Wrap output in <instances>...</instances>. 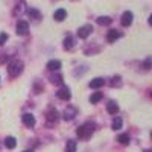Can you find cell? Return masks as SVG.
Instances as JSON below:
<instances>
[{
  "label": "cell",
  "instance_id": "obj_1",
  "mask_svg": "<svg viewBox=\"0 0 152 152\" xmlns=\"http://www.w3.org/2000/svg\"><path fill=\"white\" fill-rule=\"evenodd\" d=\"M21 72H23V62H21V61L15 59V61L9 62V66H8V73H9V76L15 78V76H18Z\"/></svg>",
  "mask_w": 152,
  "mask_h": 152
},
{
  "label": "cell",
  "instance_id": "obj_2",
  "mask_svg": "<svg viewBox=\"0 0 152 152\" xmlns=\"http://www.w3.org/2000/svg\"><path fill=\"white\" fill-rule=\"evenodd\" d=\"M94 131V125L93 123H87L84 126H79L78 129H76V134H78L79 138H88Z\"/></svg>",
  "mask_w": 152,
  "mask_h": 152
},
{
  "label": "cell",
  "instance_id": "obj_3",
  "mask_svg": "<svg viewBox=\"0 0 152 152\" xmlns=\"http://www.w3.org/2000/svg\"><path fill=\"white\" fill-rule=\"evenodd\" d=\"M15 32L18 34V35H26L28 34V31H29V24H28V21H24V20H20L18 23H17V26H15Z\"/></svg>",
  "mask_w": 152,
  "mask_h": 152
},
{
  "label": "cell",
  "instance_id": "obj_4",
  "mask_svg": "<svg viewBox=\"0 0 152 152\" xmlns=\"http://www.w3.org/2000/svg\"><path fill=\"white\" fill-rule=\"evenodd\" d=\"M91 32H93L91 24H85V26H82V28L78 29V37H79V38H87Z\"/></svg>",
  "mask_w": 152,
  "mask_h": 152
},
{
  "label": "cell",
  "instance_id": "obj_5",
  "mask_svg": "<svg viewBox=\"0 0 152 152\" xmlns=\"http://www.w3.org/2000/svg\"><path fill=\"white\" fill-rule=\"evenodd\" d=\"M56 96L61 99V100H69L70 97H72V93H70V90L67 87H62V88H59V90L56 91Z\"/></svg>",
  "mask_w": 152,
  "mask_h": 152
},
{
  "label": "cell",
  "instance_id": "obj_6",
  "mask_svg": "<svg viewBox=\"0 0 152 152\" xmlns=\"http://www.w3.org/2000/svg\"><path fill=\"white\" fill-rule=\"evenodd\" d=\"M132 18H134L132 12L131 11H125L122 14V24L123 26H129V24L132 23Z\"/></svg>",
  "mask_w": 152,
  "mask_h": 152
},
{
  "label": "cell",
  "instance_id": "obj_7",
  "mask_svg": "<svg viewBox=\"0 0 152 152\" xmlns=\"http://www.w3.org/2000/svg\"><path fill=\"white\" fill-rule=\"evenodd\" d=\"M23 123L28 126V128H34L35 126V117L32 116V114L26 113V114H23Z\"/></svg>",
  "mask_w": 152,
  "mask_h": 152
},
{
  "label": "cell",
  "instance_id": "obj_8",
  "mask_svg": "<svg viewBox=\"0 0 152 152\" xmlns=\"http://www.w3.org/2000/svg\"><path fill=\"white\" fill-rule=\"evenodd\" d=\"M47 69H49L50 72L59 70V69H61V61H58V59H50V61L47 62Z\"/></svg>",
  "mask_w": 152,
  "mask_h": 152
},
{
  "label": "cell",
  "instance_id": "obj_9",
  "mask_svg": "<svg viewBox=\"0 0 152 152\" xmlns=\"http://www.w3.org/2000/svg\"><path fill=\"white\" fill-rule=\"evenodd\" d=\"M107 111H108L110 114H113V116H116V114L119 113V105L114 102V100H110L108 105H107Z\"/></svg>",
  "mask_w": 152,
  "mask_h": 152
},
{
  "label": "cell",
  "instance_id": "obj_10",
  "mask_svg": "<svg viewBox=\"0 0 152 152\" xmlns=\"http://www.w3.org/2000/svg\"><path fill=\"white\" fill-rule=\"evenodd\" d=\"M66 17H67V12H66V9H62V8L56 9V11H55V14H53V18H55L56 21H62Z\"/></svg>",
  "mask_w": 152,
  "mask_h": 152
},
{
  "label": "cell",
  "instance_id": "obj_11",
  "mask_svg": "<svg viewBox=\"0 0 152 152\" xmlns=\"http://www.w3.org/2000/svg\"><path fill=\"white\" fill-rule=\"evenodd\" d=\"M28 15H29L34 21H40V18H41V12H40V11H37V9H34V8H31V9H28Z\"/></svg>",
  "mask_w": 152,
  "mask_h": 152
},
{
  "label": "cell",
  "instance_id": "obj_12",
  "mask_svg": "<svg viewBox=\"0 0 152 152\" xmlns=\"http://www.w3.org/2000/svg\"><path fill=\"white\" fill-rule=\"evenodd\" d=\"M117 38H120V32L116 31V29H111V31L108 32V35H107V40H108L110 43H114Z\"/></svg>",
  "mask_w": 152,
  "mask_h": 152
},
{
  "label": "cell",
  "instance_id": "obj_13",
  "mask_svg": "<svg viewBox=\"0 0 152 152\" xmlns=\"http://www.w3.org/2000/svg\"><path fill=\"white\" fill-rule=\"evenodd\" d=\"M76 113H78V111H76V108L69 107V108L64 111V119H66V120H72V119L76 116Z\"/></svg>",
  "mask_w": 152,
  "mask_h": 152
},
{
  "label": "cell",
  "instance_id": "obj_14",
  "mask_svg": "<svg viewBox=\"0 0 152 152\" xmlns=\"http://www.w3.org/2000/svg\"><path fill=\"white\" fill-rule=\"evenodd\" d=\"M5 146L8 148V149H14L15 146H17V140L14 137H6L5 138Z\"/></svg>",
  "mask_w": 152,
  "mask_h": 152
},
{
  "label": "cell",
  "instance_id": "obj_15",
  "mask_svg": "<svg viewBox=\"0 0 152 152\" xmlns=\"http://www.w3.org/2000/svg\"><path fill=\"white\" fill-rule=\"evenodd\" d=\"M104 84H105V81L102 78H96V79H91L90 81V87L91 88H100Z\"/></svg>",
  "mask_w": 152,
  "mask_h": 152
},
{
  "label": "cell",
  "instance_id": "obj_16",
  "mask_svg": "<svg viewBox=\"0 0 152 152\" xmlns=\"http://www.w3.org/2000/svg\"><path fill=\"white\" fill-rule=\"evenodd\" d=\"M58 116H59V114H58L56 110H50V111L47 113V120H49V122H56V120H58Z\"/></svg>",
  "mask_w": 152,
  "mask_h": 152
},
{
  "label": "cell",
  "instance_id": "obj_17",
  "mask_svg": "<svg viewBox=\"0 0 152 152\" xmlns=\"http://www.w3.org/2000/svg\"><path fill=\"white\" fill-rule=\"evenodd\" d=\"M102 97H104L102 93H100V91H96V93H93V94L90 96V102H91V104H97Z\"/></svg>",
  "mask_w": 152,
  "mask_h": 152
},
{
  "label": "cell",
  "instance_id": "obj_18",
  "mask_svg": "<svg viewBox=\"0 0 152 152\" xmlns=\"http://www.w3.org/2000/svg\"><path fill=\"white\" fill-rule=\"evenodd\" d=\"M113 23V18L110 17H99L97 18V24H100V26H107V24H111Z\"/></svg>",
  "mask_w": 152,
  "mask_h": 152
},
{
  "label": "cell",
  "instance_id": "obj_19",
  "mask_svg": "<svg viewBox=\"0 0 152 152\" xmlns=\"http://www.w3.org/2000/svg\"><path fill=\"white\" fill-rule=\"evenodd\" d=\"M117 142H119L120 145H128V143H129V135H128V134H120V135L117 137Z\"/></svg>",
  "mask_w": 152,
  "mask_h": 152
},
{
  "label": "cell",
  "instance_id": "obj_20",
  "mask_svg": "<svg viewBox=\"0 0 152 152\" xmlns=\"http://www.w3.org/2000/svg\"><path fill=\"white\" fill-rule=\"evenodd\" d=\"M66 152H76V142L75 140H69L66 145Z\"/></svg>",
  "mask_w": 152,
  "mask_h": 152
},
{
  "label": "cell",
  "instance_id": "obj_21",
  "mask_svg": "<svg viewBox=\"0 0 152 152\" xmlns=\"http://www.w3.org/2000/svg\"><path fill=\"white\" fill-rule=\"evenodd\" d=\"M50 82L56 84V85H61L62 84V76L61 75H52L50 76Z\"/></svg>",
  "mask_w": 152,
  "mask_h": 152
},
{
  "label": "cell",
  "instance_id": "obj_22",
  "mask_svg": "<svg viewBox=\"0 0 152 152\" xmlns=\"http://www.w3.org/2000/svg\"><path fill=\"white\" fill-rule=\"evenodd\" d=\"M111 128H113L114 131H116V129H120V128H122V119H120V117H116V119H114L113 123H111Z\"/></svg>",
  "mask_w": 152,
  "mask_h": 152
},
{
  "label": "cell",
  "instance_id": "obj_23",
  "mask_svg": "<svg viewBox=\"0 0 152 152\" xmlns=\"http://www.w3.org/2000/svg\"><path fill=\"white\" fill-rule=\"evenodd\" d=\"M73 46H75V40H73L72 37H67L66 40H64V47L66 49H72Z\"/></svg>",
  "mask_w": 152,
  "mask_h": 152
},
{
  "label": "cell",
  "instance_id": "obj_24",
  "mask_svg": "<svg viewBox=\"0 0 152 152\" xmlns=\"http://www.w3.org/2000/svg\"><path fill=\"white\" fill-rule=\"evenodd\" d=\"M6 40H8V34H0V46H2V44H5L6 43Z\"/></svg>",
  "mask_w": 152,
  "mask_h": 152
},
{
  "label": "cell",
  "instance_id": "obj_25",
  "mask_svg": "<svg viewBox=\"0 0 152 152\" xmlns=\"http://www.w3.org/2000/svg\"><path fill=\"white\" fill-rule=\"evenodd\" d=\"M119 84H120V76H114L113 81H111V85L114 87V85H119Z\"/></svg>",
  "mask_w": 152,
  "mask_h": 152
},
{
  "label": "cell",
  "instance_id": "obj_26",
  "mask_svg": "<svg viewBox=\"0 0 152 152\" xmlns=\"http://www.w3.org/2000/svg\"><path fill=\"white\" fill-rule=\"evenodd\" d=\"M143 67H145V70H149V69H151V58H148V59L145 61Z\"/></svg>",
  "mask_w": 152,
  "mask_h": 152
},
{
  "label": "cell",
  "instance_id": "obj_27",
  "mask_svg": "<svg viewBox=\"0 0 152 152\" xmlns=\"http://www.w3.org/2000/svg\"><path fill=\"white\" fill-rule=\"evenodd\" d=\"M21 11H23V3H20V6L17 5V8H15V11H14V14H20Z\"/></svg>",
  "mask_w": 152,
  "mask_h": 152
},
{
  "label": "cell",
  "instance_id": "obj_28",
  "mask_svg": "<svg viewBox=\"0 0 152 152\" xmlns=\"http://www.w3.org/2000/svg\"><path fill=\"white\" fill-rule=\"evenodd\" d=\"M24 152H32V151H24Z\"/></svg>",
  "mask_w": 152,
  "mask_h": 152
}]
</instances>
